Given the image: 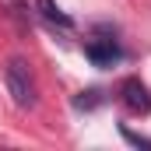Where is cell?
<instances>
[{
    "instance_id": "1",
    "label": "cell",
    "mask_w": 151,
    "mask_h": 151,
    "mask_svg": "<svg viewBox=\"0 0 151 151\" xmlns=\"http://www.w3.org/2000/svg\"><path fill=\"white\" fill-rule=\"evenodd\" d=\"M4 81H7V91H11V99H14L18 109H32L35 106V77H32L28 60L11 56L7 67H4Z\"/></svg>"
},
{
    "instance_id": "2",
    "label": "cell",
    "mask_w": 151,
    "mask_h": 151,
    "mask_svg": "<svg viewBox=\"0 0 151 151\" xmlns=\"http://www.w3.org/2000/svg\"><path fill=\"white\" fill-rule=\"evenodd\" d=\"M119 99H123V106L130 113H151V91H148V84L137 81V77H127L119 84Z\"/></svg>"
},
{
    "instance_id": "3",
    "label": "cell",
    "mask_w": 151,
    "mask_h": 151,
    "mask_svg": "<svg viewBox=\"0 0 151 151\" xmlns=\"http://www.w3.org/2000/svg\"><path fill=\"white\" fill-rule=\"evenodd\" d=\"M84 56L91 60V67H113V63L123 60V49H119L116 39H91L84 46Z\"/></svg>"
},
{
    "instance_id": "4",
    "label": "cell",
    "mask_w": 151,
    "mask_h": 151,
    "mask_svg": "<svg viewBox=\"0 0 151 151\" xmlns=\"http://www.w3.org/2000/svg\"><path fill=\"white\" fill-rule=\"evenodd\" d=\"M35 7H39V14H42L49 25H60L63 32H70V28H74V21H70V18H67V14H63L53 0H35Z\"/></svg>"
},
{
    "instance_id": "5",
    "label": "cell",
    "mask_w": 151,
    "mask_h": 151,
    "mask_svg": "<svg viewBox=\"0 0 151 151\" xmlns=\"http://www.w3.org/2000/svg\"><path fill=\"white\" fill-rule=\"evenodd\" d=\"M95 106H102V91L99 88H88V91H81L74 99V109H95Z\"/></svg>"
},
{
    "instance_id": "6",
    "label": "cell",
    "mask_w": 151,
    "mask_h": 151,
    "mask_svg": "<svg viewBox=\"0 0 151 151\" xmlns=\"http://www.w3.org/2000/svg\"><path fill=\"white\" fill-rule=\"evenodd\" d=\"M123 137H127L134 148H151V137H141V134H134L130 127H123Z\"/></svg>"
}]
</instances>
